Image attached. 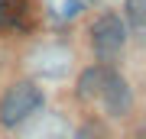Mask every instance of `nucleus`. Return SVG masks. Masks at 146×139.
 I'll list each match as a JSON object with an SVG mask.
<instances>
[{
	"instance_id": "nucleus-1",
	"label": "nucleus",
	"mask_w": 146,
	"mask_h": 139,
	"mask_svg": "<svg viewBox=\"0 0 146 139\" xmlns=\"http://www.w3.org/2000/svg\"><path fill=\"white\" fill-rule=\"evenodd\" d=\"M91 49L101 65H114L127 49V23L117 13H101L91 23Z\"/></svg>"
},
{
	"instance_id": "nucleus-2",
	"label": "nucleus",
	"mask_w": 146,
	"mask_h": 139,
	"mask_svg": "<svg viewBox=\"0 0 146 139\" xmlns=\"http://www.w3.org/2000/svg\"><path fill=\"white\" fill-rule=\"evenodd\" d=\"M42 103H46V97H42V91L33 81H16V84L7 88L3 97H0V123L13 129V126L26 123Z\"/></svg>"
},
{
	"instance_id": "nucleus-3",
	"label": "nucleus",
	"mask_w": 146,
	"mask_h": 139,
	"mask_svg": "<svg viewBox=\"0 0 146 139\" xmlns=\"http://www.w3.org/2000/svg\"><path fill=\"white\" fill-rule=\"evenodd\" d=\"M98 97L104 100V110L110 117H130L133 113V91H130V84L120 74H114V71L107 74V81H104V88H101Z\"/></svg>"
},
{
	"instance_id": "nucleus-4",
	"label": "nucleus",
	"mask_w": 146,
	"mask_h": 139,
	"mask_svg": "<svg viewBox=\"0 0 146 139\" xmlns=\"http://www.w3.org/2000/svg\"><path fill=\"white\" fill-rule=\"evenodd\" d=\"M107 74H110V65H91V68H84L81 78H78V97H81L84 103L94 100V97L101 94V88H104Z\"/></svg>"
},
{
	"instance_id": "nucleus-5",
	"label": "nucleus",
	"mask_w": 146,
	"mask_h": 139,
	"mask_svg": "<svg viewBox=\"0 0 146 139\" xmlns=\"http://www.w3.org/2000/svg\"><path fill=\"white\" fill-rule=\"evenodd\" d=\"M26 13V0H0V29H16Z\"/></svg>"
},
{
	"instance_id": "nucleus-6",
	"label": "nucleus",
	"mask_w": 146,
	"mask_h": 139,
	"mask_svg": "<svg viewBox=\"0 0 146 139\" xmlns=\"http://www.w3.org/2000/svg\"><path fill=\"white\" fill-rule=\"evenodd\" d=\"M127 23L133 26V32L146 29V0H127Z\"/></svg>"
},
{
	"instance_id": "nucleus-7",
	"label": "nucleus",
	"mask_w": 146,
	"mask_h": 139,
	"mask_svg": "<svg viewBox=\"0 0 146 139\" xmlns=\"http://www.w3.org/2000/svg\"><path fill=\"white\" fill-rule=\"evenodd\" d=\"M75 139H104V133H101L98 126H81V129H78V136H75Z\"/></svg>"
}]
</instances>
